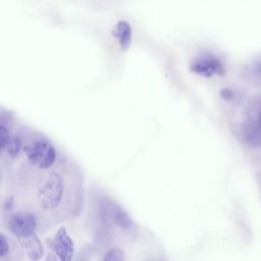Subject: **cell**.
<instances>
[{
  "instance_id": "1",
  "label": "cell",
  "mask_w": 261,
  "mask_h": 261,
  "mask_svg": "<svg viewBox=\"0 0 261 261\" xmlns=\"http://www.w3.org/2000/svg\"><path fill=\"white\" fill-rule=\"evenodd\" d=\"M37 169L39 174L35 175L37 179L33 180L32 187V192L35 193V199L43 210H56L64 201L66 192H70V188H67L64 175L56 171V168L51 170L49 168Z\"/></svg>"
},
{
  "instance_id": "2",
  "label": "cell",
  "mask_w": 261,
  "mask_h": 261,
  "mask_svg": "<svg viewBox=\"0 0 261 261\" xmlns=\"http://www.w3.org/2000/svg\"><path fill=\"white\" fill-rule=\"evenodd\" d=\"M27 162L39 169H48L54 166L57 153L54 147L45 140H34L23 147Z\"/></svg>"
},
{
  "instance_id": "3",
  "label": "cell",
  "mask_w": 261,
  "mask_h": 261,
  "mask_svg": "<svg viewBox=\"0 0 261 261\" xmlns=\"http://www.w3.org/2000/svg\"><path fill=\"white\" fill-rule=\"evenodd\" d=\"M190 69L191 71L205 77H210L214 74L223 75L225 72L222 62L210 53H204L196 57L191 62Z\"/></svg>"
},
{
  "instance_id": "4",
  "label": "cell",
  "mask_w": 261,
  "mask_h": 261,
  "mask_svg": "<svg viewBox=\"0 0 261 261\" xmlns=\"http://www.w3.org/2000/svg\"><path fill=\"white\" fill-rule=\"evenodd\" d=\"M8 227L14 236L25 239L35 233L37 228L36 216L31 212L14 213L8 220Z\"/></svg>"
},
{
  "instance_id": "5",
  "label": "cell",
  "mask_w": 261,
  "mask_h": 261,
  "mask_svg": "<svg viewBox=\"0 0 261 261\" xmlns=\"http://www.w3.org/2000/svg\"><path fill=\"white\" fill-rule=\"evenodd\" d=\"M52 249L59 261H71L74 254V245L65 227H60L52 241Z\"/></svg>"
},
{
  "instance_id": "6",
  "label": "cell",
  "mask_w": 261,
  "mask_h": 261,
  "mask_svg": "<svg viewBox=\"0 0 261 261\" xmlns=\"http://www.w3.org/2000/svg\"><path fill=\"white\" fill-rule=\"evenodd\" d=\"M22 248L32 261H39L44 256V247L36 233L22 239Z\"/></svg>"
},
{
  "instance_id": "7",
  "label": "cell",
  "mask_w": 261,
  "mask_h": 261,
  "mask_svg": "<svg viewBox=\"0 0 261 261\" xmlns=\"http://www.w3.org/2000/svg\"><path fill=\"white\" fill-rule=\"evenodd\" d=\"M108 213L111 219L122 229H129L133 226V222L128 215L118 205L110 203L108 206Z\"/></svg>"
},
{
  "instance_id": "8",
  "label": "cell",
  "mask_w": 261,
  "mask_h": 261,
  "mask_svg": "<svg viewBox=\"0 0 261 261\" xmlns=\"http://www.w3.org/2000/svg\"><path fill=\"white\" fill-rule=\"evenodd\" d=\"M115 36L118 39L119 46L122 50H126L132 42V28L125 20H119L116 24Z\"/></svg>"
},
{
  "instance_id": "9",
  "label": "cell",
  "mask_w": 261,
  "mask_h": 261,
  "mask_svg": "<svg viewBox=\"0 0 261 261\" xmlns=\"http://www.w3.org/2000/svg\"><path fill=\"white\" fill-rule=\"evenodd\" d=\"M22 149V141L19 137L17 136H11L10 139L8 140L7 144L5 145V147L2 150L3 153L7 154L9 157L14 158L17 155H19L20 150Z\"/></svg>"
},
{
  "instance_id": "10",
  "label": "cell",
  "mask_w": 261,
  "mask_h": 261,
  "mask_svg": "<svg viewBox=\"0 0 261 261\" xmlns=\"http://www.w3.org/2000/svg\"><path fill=\"white\" fill-rule=\"evenodd\" d=\"M102 261H125L124 252L119 248H111L106 252Z\"/></svg>"
},
{
  "instance_id": "11",
  "label": "cell",
  "mask_w": 261,
  "mask_h": 261,
  "mask_svg": "<svg viewBox=\"0 0 261 261\" xmlns=\"http://www.w3.org/2000/svg\"><path fill=\"white\" fill-rule=\"evenodd\" d=\"M246 136L248 141H250L251 143L254 144H259L261 142V127H253V126H249L246 129Z\"/></svg>"
},
{
  "instance_id": "12",
  "label": "cell",
  "mask_w": 261,
  "mask_h": 261,
  "mask_svg": "<svg viewBox=\"0 0 261 261\" xmlns=\"http://www.w3.org/2000/svg\"><path fill=\"white\" fill-rule=\"evenodd\" d=\"M10 134H9V128L8 126H6L5 122L2 121L1 122V126H0V141H1V149H3L5 147V145L7 144L8 140L10 139Z\"/></svg>"
},
{
  "instance_id": "13",
  "label": "cell",
  "mask_w": 261,
  "mask_h": 261,
  "mask_svg": "<svg viewBox=\"0 0 261 261\" xmlns=\"http://www.w3.org/2000/svg\"><path fill=\"white\" fill-rule=\"evenodd\" d=\"M10 251V246L4 233L0 236V257H5Z\"/></svg>"
},
{
  "instance_id": "14",
  "label": "cell",
  "mask_w": 261,
  "mask_h": 261,
  "mask_svg": "<svg viewBox=\"0 0 261 261\" xmlns=\"http://www.w3.org/2000/svg\"><path fill=\"white\" fill-rule=\"evenodd\" d=\"M220 96L224 99V100H231L233 97V92L230 89H222L220 91Z\"/></svg>"
},
{
  "instance_id": "15",
  "label": "cell",
  "mask_w": 261,
  "mask_h": 261,
  "mask_svg": "<svg viewBox=\"0 0 261 261\" xmlns=\"http://www.w3.org/2000/svg\"><path fill=\"white\" fill-rule=\"evenodd\" d=\"M253 69L257 74L261 75V58H259L255 61V63L253 64Z\"/></svg>"
},
{
  "instance_id": "16",
  "label": "cell",
  "mask_w": 261,
  "mask_h": 261,
  "mask_svg": "<svg viewBox=\"0 0 261 261\" xmlns=\"http://www.w3.org/2000/svg\"><path fill=\"white\" fill-rule=\"evenodd\" d=\"M257 121H258V125L261 127V112H259V114H258V118H257Z\"/></svg>"
}]
</instances>
